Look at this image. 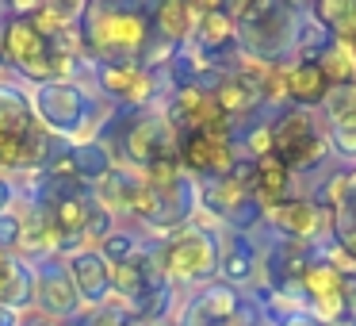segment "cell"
Masks as SVG:
<instances>
[{
	"mask_svg": "<svg viewBox=\"0 0 356 326\" xmlns=\"http://www.w3.org/2000/svg\"><path fill=\"white\" fill-rule=\"evenodd\" d=\"M31 215H39V211H35V203L27 200V196H19V192H16V200H12L8 208L0 211V249H4V254H19L24 226H27Z\"/></svg>",
	"mask_w": 356,
	"mask_h": 326,
	"instance_id": "d4e9b609",
	"label": "cell"
},
{
	"mask_svg": "<svg viewBox=\"0 0 356 326\" xmlns=\"http://www.w3.org/2000/svg\"><path fill=\"white\" fill-rule=\"evenodd\" d=\"M337 326H356V323H353V318H345V323H337Z\"/></svg>",
	"mask_w": 356,
	"mask_h": 326,
	"instance_id": "d590c367",
	"label": "cell"
},
{
	"mask_svg": "<svg viewBox=\"0 0 356 326\" xmlns=\"http://www.w3.org/2000/svg\"><path fill=\"white\" fill-rule=\"evenodd\" d=\"M272 131V157L287 165L295 177H318L330 162V142H325V123L318 111L302 108H276L268 111Z\"/></svg>",
	"mask_w": 356,
	"mask_h": 326,
	"instance_id": "5b68a950",
	"label": "cell"
},
{
	"mask_svg": "<svg viewBox=\"0 0 356 326\" xmlns=\"http://www.w3.org/2000/svg\"><path fill=\"white\" fill-rule=\"evenodd\" d=\"M325 142H330V154L341 162V169H356V111L325 123Z\"/></svg>",
	"mask_w": 356,
	"mask_h": 326,
	"instance_id": "484cf974",
	"label": "cell"
},
{
	"mask_svg": "<svg viewBox=\"0 0 356 326\" xmlns=\"http://www.w3.org/2000/svg\"><path fill=\"white\" fill-rule=\"evenodd\" d=\"M62 265L70 272L73 288H77L81 303L85 307H100V303L111 300V265L104 261L100 249H65Z\"/></svg>",
	"mask_w": 356,
	"mask_h": 326,
	"instance_id": "5bb4252c",
	"label": "cell"
},
{
	"mask_svg": "<svg viewBox=\"0 0 356 326\" xmlns=\"http://www.w3.org/2000/svg\"><path fill=\"white\" fill-rule=\"evenodd\" d=\"M12 257H16V254H4V249H0V280H4V269H8Z\"/></svg>",
	"mask_w": 356,
	"mask_h": 326,
	"instance_id": "d6a6232c",
	"label": "cell"
},
{
	"mask_svg": "<svg viewBox=\"0 0 356 326\" xmlns=\"http://www.w3.org/2000/svg\"><path fill=\"white\" fill-rule=\"evenodd\" d=\"M35 280H39V265L12 257L8 269H4V280H0V307L27 315L35 307Z\"/></svg>",
	"mask_w": 356,
	"mask_h": 326,
	"instance_id": "ffe728a7",
	"label": "cell"
},
{
	"mask_svg": "<svg viewBox=\"0 0 356 326\" xmlns=\"http://www.w3.org/2000/svg\"><path fill=\"white\" fill-rule=\"evenodd\" d=\"M280 326H318L314 318H307V315H299V318H291V323H280Z\"/></svg>",
	"mask_w": 356,
	"mask_h": 326,
	"instance_id": "1f68e13d",
	"label": "cell"
},
{
	"mask_svg": "<svg viewBox=\"0 0 356 326\" xmlns=\"http://www.w3.org/2000/svg\"><path fill=\"white\" fill-rule=\"evenodd\" d=\"M8 81H12L8 77V65H4V58H0V85H8Z\"/></svg>",
	"mask_w": 356,
	"mask_h": 326,
	"instance_id": "836d02e7",
	"label": "cell"
},
{
	"mask_svg": "<svg viewBox=\"0 0 356 326\" xmlns=\"http://www.w3.org/2000/svg\"><path fill=\"white\" fill-rule=\"evenodd\" d=\"M154 4H85L77 24L81 54L88 65L138 62L142 47L149 42Z\"/></svg>",
	"mask_w": 356,
	"mask_h": 326,
	"instance_id": "7a4b0ae2",
	"label": "cell"
},
{
	"mask_svg": "<svg viewBox=\"0 0 356 326\" xmlns=\"http://www.w3.org/2000/svg\"><path fill=\"white\" fill-rule=\"evenodd\" d=\"M264 226L272 231V238L302 242V246H322V242H330V215L307 192H299L291 200H284L280 208L264 211Z\"/></svg>",
	"mask_w": 356,
	"mask_h": 326,
	"instance_id": "8fae6325",
	"label": "cell"
},
{
	"mask_svg": "<svg viewBox=\"0 0 356 326\" xmlns=\"http://www.w3.org/2000/svg\"><path fill=\"white\" fill-rule=\"evenodd\" d=\"M31 108L35 119L47 134L62 142H96L104 139L108 123L119 116L88 77L81 81H54V85H35L31 88Z\"/></svg>",
	"mask_w": 356,
	"mask_h": 326,
	"instance_id": "6da1fadb",
	"label": "cell"
},
{
	"mask_svg": "<svg viewBox=\"0 0 356 326\" xmlns=\"http://www.w3.org/2000/svg\"><path fill=\"white\" fill-rule=\"evenodd\" d=\"M24 323V315H16V311H4L0 307V326H19Z\"/></svg>",
	"mask_w": 356,
	"mask_h": 326,
	"instance_id": "4dcf8cb0",
	"label": "cell"
},
{
	"mask_svg": "<svg viewBox=\"0 0 356 326\" xmlns=\"http://www.w3.org/2000/svg\"><path fill=\"white\" fill-rule=\"evenodd\" d=\"M200 215H207L218 231L234 234H257L264 226V208L257 203V196L230 177L200 185Z\"/></svg>",
	"mask_w": 356,
	"mask_h": 326,
	"instance_id": "ba28073f",
	"label": "cell"
},
{
	"mask_svg": "<svg viewBox=\"0 0 356 326\" xmlns=\"http://www.w3.org/2000/svg\"><path fill=\"white\" fill-rule=\"evenodd\" d=\"M177 162L195 185L218 180L234 169L238 146H234V123L215 127V131H184L177 134Z\"/></svg>",
	"mask_w": 356,
	"mask_h": 326,
	"instance_id": "9c48e42d",
	"label": "cell"
},
{
	"mask_svg": "<svg viewBox=\"0 0 356 326\" xmlns=\"http://www.w3.org/2000/svg\"><path fill=\"white\" fill-rule=\"evenodd\" d=\"M19 326H58V323H50V318H42L39 311H27V315H24V323H19Z\"/></svg>",
	"mask_w": 356,
	"mask_h": 326,
	"instance_id": "f546056e",
	"label": "cell"
},
{
	"mask_svg": "<svg viewBox=\"0 0 356 326\" xmlns=\"http://www.w3.org/2000/svg\"><path fill=\"white\" fill-rule=\"evenodd\" d=\"M218 234L215 226H200L188 223L180 231L165 234V238L154 242V257L161 277L169 280L172 288H203L218 277Z\"/></svg>",
	"mask_w": 356,
	"mask_h": 326,
	"instance_id": "277c9868",
	"label": "cell"
},
{
	"mask_svg": "<svg viewBox=\"0 0 356 326\" xmlns=\"http://www.w3.org/2000/svg\"><path fill=\"white\" fill-rule=\"evenodd\" d=\"M226 326H238V323H226Z\"/></svg>",
	"mask_w": 356,
	"mask_h": 326,
	"instance_id": "8d00e7d4",
	"label": "cell"
},
{
	"mask_svg": "<svg viewBox=\"0 0 356 326\" xmlns=\"http://www.w3.org/2000/svg\"><path fill=\"white\" fill-rule=\"evenodd\" d=\"M261 242L257 234H234V231H222L218 234V277L226 288L234 292H253L261 284Z\"/></svg>",
	"mask_w": 356,
	"mask_h": 326,
	"instance_id": "7c38bea8",
	"label": "cell"
},
{
	"mask_svg": "<svg viewBox=\"0 0 356 326\" xmlns=\"http://www.w3.org/2000/svg\"><path fill=\"white\" fill-rule=\"evenodd\" d=\"M88 81L96 93L119 111H146L165 100V77L146 70L142 62H115V65H88Z\"/></svg>",
	"mask_w": 356,
	"mask_h": 326,
	"instance_id": "52a82bcc",
	"label": "cell"
},
{
	"mask_svg": "<svg viewBox=\"0 0 356 326\" xmlns=\"http://www.w3.org/2000/svg\"><path fill=\"white\" fill-rule=\"evenodd\" d=\"M62 254H65V242H62V234L54 231V223H50L47 215L27 219L24 242H19L16 257H24V261H31V265H47V261H54V257H62Z\"/></svg>",
	"mask_w": 356,
	"mask_h": 326,
	"instance_id": "7402d4cb",
	"label": "cell"
},
{
	"mask_svg": "<svg viewBox=\"0 0 356 326\" xmlns=\"http://www.w3.org/2000/svg\"><path fill=\"white\" fill-rule=\"evenodd\" d=\"M47 50H50V39H42V35L35 31L27 20L8 16L4 24H0V58H4V65H8V70L24 73L27 65L39 62Z\"/></svg>",
	"mask_w": 356,
	"mask_h": 326,
	"instance_id": "9a60e30c",
	"label": "cell"
},
{
	"mask_svg": "<svg viewBox=\"0 0 356 326\" xmlns=\"http://www.w3.org/2000/svg\"><path fill=\"white\" fill-rule=\"evenodd\" d=\"M58 326H77V318H70V323H58Z\"/></svg>",
	"mask_w": 356,
	"mask_h": 326,
	"instance_id": "e575fe53",
	"label": "cell"
},
{
	"mask_svg": "<svg viewBox=\"0 0 356 326\" xmlns=\"http://www.w3.org/2000/svg\"><path fill=\"white\" fill-rule=\"evenodd\" d=\"M341 292H345V311H348V318L356 323V265H348V269L341 272Z\"/></svg>",
	"mask_w": 356,
	"mask_h": 326,
	"instance_id": "83f0119b",
	"label": "cell"
},
{
	"mask_svg": "<svg viewBox=\"0 0 356 326\" xmlns=\"http://www.w3.org/2000/svg\"><path fill=\"white\" fill-rule=\"evenodd\" d=\"M188 47L200 58H207L211 65H218V70H230L238 62V27H234L230 4H222V0H203Z\"/></svg>",
	"mask_w": 356,
	"mask_h": 326,
	"instance_id": "30bf717a",
	"label": "cell"
},
{
	"mask_svg": "<svg viewBox=\"0 0 356 326\" xmlns=\"http://www.w3.org/2000/svg\"><path fill=\"white\" fill-rule=\"evenodd\" d=\"M330 81L318 70V62H291L287 65V108L318 111L330 96Z\"/></svg>",
	"mask_w": 356,
	"mask_h": 326,
	"instance_id": "ac0fdd59",
	"label": "cell"
},
{
	"mask_svg": "<svg viewBox=\"0 0 356 326\" xmlns=\"http://www.w3.org/2000/svg\"><path fill=\"white\" fill-rule=\"evenodd\" d=\"M353 111H356V81H348V85L330 88V96H325V104L318 108V116H322V123H333V119L353 116Z\"/></svg>",
	"mask_w": 356,
	"mask_h": 326,
	"instance_id": "4316f807",
	"label": "cell"
},
{
	"mask_svg": "<svg viewBox=\"0 0 356 326\" xmlns=\"http://www.w3.org/2000/svg\"><path fill=\"white\" fill-rule=\"evenodd\" d=\"M42 318H50V323H70V318H77L81 311H85V303H81L77 288H73L70 272H65L62 257H54V261L39 265V280H35V307Z\"/></svg>",
	"mask_w": 356,
	"mask_h": 326,
	"instance_id": "4fadbf2b",
	"label": "cell"
},
{
	"mask_svg": "<svg viewBox=\"0 0 356 326\" xmlns=\"http://www.w3.org/2000/svg\"><path fill=\"white\" fill-rule=\"evenodd\" d=\"M238 27V58L261 65H291L307 8L291 0H241L230 4Z\"/></svg>",
	"mask_w": 356,
	"mask_h": 326,
	"instance_id": "3957f363",
	"label": "cell"
},
{
	"mask_svg": "<svg viewBox=\"0 0 356 326\" xmlns=\"http://www.w3.org/2000/svg\"><path fill=\"white\" fill-rule=\"evenodd\" d=\"M65 162H70V173L77 185L85 188H96L104 185V180L115 173V150L108 146L104 139L96 142H73V146H65Z\"/></svg>",
	"mask_w": 356,
	"mask_h": 326,
	"instance_id": "2e32d148",
	"label": "cell"
},
{
	"mask_svg": "<svg viewBox=\"0 0 356 326\" xmlns=\"http://www.w3.org/2000/svg\"><path fill=\"white\" fill-rule=\"evenodd\" d=\"M12 200H16V185H12V177H4V173H0V211L8 208Z\"/></svg>",
	"mask_w": 356,
	"mask_h": 326,
	"instance_id": "f1b7e54d",
	"label": "cell"
},
{
	"mask_svg": "<svg viewBox=\"0 0 356 326\" xmlns=\"http://www.w3.org/2000/svg\"><path fill=\"white\" fill-rule=\"evenodd\" d=\"M195 20H200V4H192V0H161V4H154L149 27H154L157 39L172 42V47H188Z\"/></svg>",
	"mask_w": 356,
	"mask_h": 326,
	"instance_id": "e0dca14e",
	"label": "cell"
},
{
	"mask_svg": "<svg viewBox=\"0 0 356 326\" xmlns=\"http://www.w3.org/2000/svg\"><path fill=\"white\" fill-rule=\"evenodd\" d=\"M104 142L115 150V162L127 169L146 173L154 162L177 154V131L169 127V119L161 116V104L146 111H127L123 119H111Z\"/></svg>",
	"mask_w": 356,
	"mask_h": 326,
	"instance_id": "8992f818",
	"label": "cell"
},
{
	"mask_svg": "<svg viewBox=\"0 0 356 326\" xmlns=\"http://www.w3.org/2000/svg\"><path fill=\"white\" fill-rule=\"evenodd\" d=\"M295 185H299V177H295L280 157H261V162H257L253 196H257V203H261L264 211H272V208H280L284 200L299 196V188H295Z\"/></svg>",
	"mask_w": 356,
	"mask_h": 326,
	"instance_id": "d6986e66",
	"label": "cell"
},
{
	"mask_svg": "<svg viewBox=\"0 0 356 326\" xmlns=\"http://www.w3.org/2000/svg\"><path fill=\"white\" fill-rule=\"evenodd\" d=\"M35 127V108H31V88L24 81H8L0 85V142L24 134Z\"/></svg>",
	"mask_w": 356,
	"mask_h": 326,
	"instance_id": "44dd1931",
	"label": "cell"
},
{
	"mask_svg": "<svg viewBox=\"0 0 356 326\" xmlns=\"http://www.w3.org/2000/svg\"><path fill=\"white\" fill-rule=\"evenodd\" d=\"M307 16L318 27H325L333 39L356 42V0H314L307 8Z\"/></svg>",
	"mask_w": 356,
	"mask_h": 326,
	"instance_id": "603a6c76",
	"label": "cell"
},
{
	"mask_svg": "<svg viewBox=\"0 0 356 326\" xmlns=\"http://www.w3.org/2000/svg\"><path fill=\"white\" fill-rule=\"evenodd\" d=\"M318 70L325 73L330 85H348V81H356V42L333 39L330 47L322 50V58H318Z\"/></svg>",
	"mask_w": 356,
	"mask_h": 326,
	"instance_id": "cb8c5ba5",
	"label": "cell"
}]
</instances>
